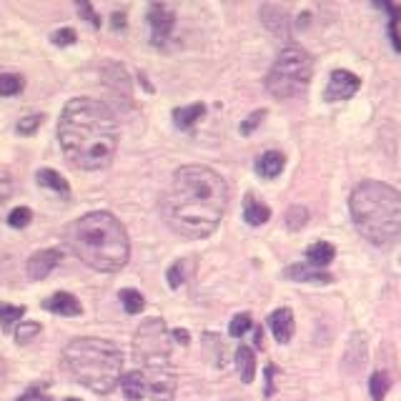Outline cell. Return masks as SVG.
Instances as JSON below:
<instances>
[{"mask_svg":"<svg viewBox=\"0 0 401 401\" xmlns=\"http://www.w3.org/2000/svg\"><path fill=\"white\" fill-rule=\"evenodd\" d=\"M206 113L204 103H193V106H181V108H173V123L181 128V131H189L196 125V121H201V116Z\"/></svg>","mask_w":401,"mask_h":401,"instance_id":"e0dca14e","label":"cell"},{"mask_svg":"<svg viewBox=\"0 0 401 401\" xmlns=\"http://www.w3.org/2000/svg\"><path fill=\"white\" fill-rule=\"evenodd\" d=\"M286 166V158L281 151H266L261 158L256 160V173L261 178H276Z\"/></svg>","mask_w":401,"mask_h":401,"instance_id":"9a60e30c","label":"cell"},{"mask_svg":"<svg viewBox=\"0 0 401 401\" xmlns=\"http://www.w3.org/2000/svg\"><path fill=\"white\" fill-rule=\"evenodd\" d=\"M118 299L123 304L125 314H141L143 306H146V299H143V293L136 291V289H123V291L118 293Z\"/></svg>","mask_w":401,"mask_h":401,"instance_id":"7402d4cb","label":"cell"},{"mask_svg":"<svg viewBox=\"0 0 401 401\" xmlns=\"http://www.w3.org/2000/svg\"><path fill=\"white\" fill-rule=\"evenodd\" d=\"M311 75H314L311 56L301 45H286L266 75V90L278 101H289L306 90Z\"/></svg>","mask_w":401,"mask_h":401,"instance_id":"52a82bcc","label":"cell"},{"mask_svg":"<svg viewBox=\"0 0 401 401\" xmlns=\"http://www.w3.org/2000/svg\"><path fill=\"white\" fill-rule=\"evenodd\" d=\"M78 10H80V15H83V18H86L90 25H93V28H98V25H101V18L95 15V10L90 8V3H86V0H83V3H78Z\"/></svg>","mask_w":401,"mask_h":401,"instance_id":"e575fe53","label":"cell"},{"mask_svg":"<svg viewBox=\"0 0 401 401\" xmlns=\"http://www.w3.org/2000/svg\"><path fill=\"white\" fill-rule=\"evenodd\" d=\"M171 336H173V339H178V343H189V334H186V331H181V328H175Z\"/></svg>","mask_w":401,"mask_h":401,"instance_id":"74e56055","label":"cell"},{"mask_svg":"<svg viewBox=\"0 0 401 401\" xmlns=\"http://www.w3.org/2000/svg\"><path fill=\"white\" fill-rule=\"evenodd\" d=\"M66 401H80V399H66Z\"/></svg>","mask_w":401,"mask_h":401,"instance_id":"60d3db41","label":"cell"},{"mask_svg":"<svg viewBox=\"0 0 401 401\" xmlns=\"http://www.w3.org/2000/svg\"><path fill=\"white\" fill-rule=\"evenodd\" d=\"M10 193H13V175L0 168V206L10 198Z\"/></svg>","mask_w":401,"mask_h":401,"instance_id":"d6a6232c","label":"cell"},{"mask_svg":"<svg viewBox=\"0 0 401 401\" xmlns=\"http://www.w3.org/2000/svg\"><path fill=\"white\" fill-rule=\"evenodd\" d=\"M336 256V248L328 243V241H316V243H311V246L306 248V263H311V266H316V269H326L328 263L334 261Z\"/></svg>","mask_w":401,"mask_h":401,"instance_id":"2e32d148","label":"cell"},{"mask_svg":"<svg viewBox=\"0 0 401 401\" xmlns=\"http://www.w3.org/2000/svg\"><path fill=\"white\" fill-rule=\"evenodd\" d=\"M38 334H40V324H38V321H21L18 328H15V339H18V343L33 341Z\"/></svg>","mask_w":401,"mask_h":401,"instance_id":"484cf974","label":"cell"},{"mask_svg":"<svg viewBox=\"0 0 401 401\" xmlns=\"http://www.w3.org/2000/svg\"><path fill=\"white\" fill-rule=\"evenodd\" d=\"M228 204L223 175L206 166H181L163 196V219L175 234L206 239L219 228Z\"/></svg>","mask_w":401,"mask_h":401,"instance_id":"6da1fadb","label":"cell"},{"mask_svg":"<svg viewBox=\"0 0 401 401\" xmlns=\"http://www.w3.org/2000/svg\"><path fill=\"white\" fill-rule=\"evenodd\" d=\"M183 266H186V261H175L171 269H168V286L171 289H178V286L186 281V276H183Z\"/></svg>","mask_w":401,"mask_h":401,"instance_id":"4dcf8cb0","label":"cell"},{"mask_svg":"<svg viewBox=\"0 0 401 401\" xmlns=\"http://www.w3.org/2000/svg\"><path fill=\"white\" fill-rule=\"evenodd\" d=\"M121 391L128 401H141L148 391V381L143 372H128L121 376Z\"/></svg>","mask_w":401,"mask_h":401,"instance_id":"5bb4252c","label":"cell"},{"mask_svg":"<svg viewBox=\"0 0 401 401\" xmlns=\"http://www.w3.org/2000/svg\"><path fill=\"white\" fill-rule=\"evenodd\" d=\"M286 278H293V281H301V284H331L334 278L328 276L324 269H316L311 263H296V266H289L284 271Z\"/></svg>","mask_w":401,"mask_h":401,"instance_id":"8fae6325","label":"cell"},{"mask_svg":"<svg viewBox=\"0 0 401 401\" xmlns=\"http://www.w3.org/2000/svg\"><path fill=\"white\" fill-rule=\"evenodd\" d=\"M306 223H308V211L304 206H291L286 211V226L291 228V231H301Z\"/></svg>","mask_w":401,"mask_h":401,"instance_id":"d4e9b609","label":"cell"},{"mask_svg":"<svg viewBox=\"0 0 401 401\" xmlns=\"http://www.w3.org/2000/svg\"><path fill=\"white\" fill-rule=\"evenodd\" d=\"M236 364H239L241 381H243V384H251V381H254V374H256L254 351L248 349V346H239V351H236Z\"/></svg>","mask_w":401,"mask_h":401,"instance_id":"ffe728a7","label":"cell"},{"mask_svg":"<svg viewBox=\"0 0 401 401\" xmlns=\"http://www.w3.org/2000/svg\"><path fill=\"white\" fill-rule=\"evenodd\" d=\"M25 308L23 306H10V304H0V326L3 331H10L15 324H21Z\"/></svg>","mask_w":401,"mask_h":401,"instance_id":"603a6c76","label":"cell"},{"mask_svg":"<svg viewBox=\"0 0 401 401\" xmlns=\"http://www.w3.org/2000/svg\"><path fill=\"white\" fill-rule=\"evenodd\" d=\"M53 43L60 45V48H66V45H73L75 43V30L73 28H60L53 33Z\"/></svg>","mask_w":401,"mask_h":401,"instance_id":"836d02e7","label":"cell"},{"mask_svg":"<svg viewBox=\"0 0 401 401\" xmlns=\"http://www.w3.org/2000/svg\"><path fill=\"white\" fill-rule=\"evenodd\" d=\"M148 23H151V40L156 45H163L175 25V15L166 5L156 3V5L148 8Z\"/></svg>","mask_w":401,"mask_h":401,"instance_id":"9c48e42d","label":"cell"},{"mask_svg":"<svg viewBox=\"0 0 401 401\" xmlns=\"http://www.w3.org/2000/svg\"><path fill=\"white\" fill-rule=\"evenodd\" d=\"M58 141L73 166L98 171L108 166L118 151V121L106 103L73 98L60 113Z\"/></svg>","mask_w":401,"mask_h":401,"instance_id":"7a4b0ae2","label":"cell"},{"mask_svg":"<svg viewBox=\"0 0 401 401\" xmlns=\"http://www.w3.org/2000/svg\"><path fill=\"white\" fill-rule=\"evenodd\" d=\"M359 86H361L359 75L349 73V71H334L326 83V90H324V101L328 103L349 101L351 95L359 90Z\"/></svg>","mask_w":401,"mask_h":401,"instance_id":"ba28073f","label":"cell"},{"mask_svg":"<svg viewBox=\"0 0 401 401\" xmlns=\"http://www.w3.org/2000/svg\"><path fill=\"white\" fill-rule=\"evenodd\" d=\"M274 374H276V369L269 366V369H266V379H269V384H266V396L274 394Z\"/></svg>","mask_w":401,"mask_h":401,"instance_id":"8d00e7d4","label":"cell"},{"mask_svg":"<svg viewBox=\"0 0 401 401\" xmlns=\"http://www.w3.org/2000/svg\"><path fill=\"white\" fill-rule=\"evenodd\" d=\"M63 254H60V248H43V251H38L28 258V276L33 281H43L48 274H51L56 266L60 263Z\"/></svg>","mask_w":401,"mask_h":401,"instance_id":"30bf717a","label":"cell"},{"mask_svg":"<svg viewBox=\"0 0 401 401\" xmlns=\"http://www.w3.org/2000/svg\"><path fill=\"white\" fill-rule=\"evenodd\" d=\"M269 328L278 343H289L293 336V314L289 308H276L269 316Z\"/></svg>","mask_w":401,"mask_h":401,"instance_id":"7c38bea8","label":"cell"},{"mask_svg":"<svg viewBox=\"0 0 401 401\" xmlns=\"http://www.w3.org/2000/svg\"><path fill=\"white\" fill-rule=\"evenodd\" d=\"M33 221V213H30V208H25V206H18V208H13L10 211V216H8V223L13 228H25Z\"/></svg>","mask_w":401,"mask_h":401,"instance_id":"83f0119b","label":"cell"},{"mask_svg":"<svg viewBox=\"0 0 401 401\" xmlns=\"http://www.w3.org/2000/svg\"><path fill=\"white\" fill-rule=\"evenodd\" d=\"M3 374H5V366H3V361H0V379H3Z\"/></svg>","mask_w":401,"mask_h":401,"instance_id":"ab89813d","label":"cell"},{"mask_svg":"<svg viewBox=\"0 0 401 401\" xmlns=\"http://www.w3.org/2000/svg\"><path fill=\"white\" fill-rule=\"evenodd\" d=\"M351 221L374 246H389L401 236V193L384 181H364L351 191Z\"/></svg>","mask_w":401,"mask_h":401,"instance_id":"277c9868","label":"cell"},{"mask_svg":"<svg viewBox=\"0 0 401 401\" xmlns=\"http://www.w3.org/2000/svg\"><path fill=\"white\" fill-rule=\"evenodd\" d=\"M38 183H40L43 189H51V191H56V193H60L63 198H68V193H71L68 181L58 173V171H53V168H40V171H38Z\"/></svg>","mask_w":401,"mask_h":401,"instance_id":"d6986e66","label":"cell"},{"mask_svg":"<svg viewBox=\"0 0 401 401\" xmlns=\"http://www.w3.org/2000/svg\"><path fill=\"white\" fill-rule=\"evenodd\" d=\"M63 369L93 394H110L121 384L123 354L106 339H75L63 349Z\"/></svg>","mask_w":401,"mask_h":401,"instance_id":"5b68a950","label":"cell"},{"mask_svg":"<svg viewBox=\"0 0 401 401\" xmlns=\"http://www.w3.org/2000/svg\"><path fill=\"white\" fill-rule=\"evenodd\" d=\"M389 387H391V381H389L387 374H384V372L372 374V379H369V391H372V399L374 401H384Z\"/></svg>","mask_w":401,"mask_h":401,"instance_id":"cb8c5ba5","label":"cell"},{"mask_svg":"<svg viewBox=\"0 0 401 401\" xmlns=\"http://www.w3.org/2000/svg\"><path fill=\"white\" fill-rule=\"evenodd\" d=\"M248 328H254V321H251V316L248 314H239L234 316V321H231V336H243L248 331Z\"/></svg>","mask_w":401,"mask_h":401,"instance_id":"f1b7e54d","label":"cell"},{"mask_svg":"<svg viewBox=\"0 0 401 401\" xmlns=\"http://www.w3.org/2000/svg\"><path fill=\"white\" fill-rule=\"evenodd\" d=\"M113 25H116V28H123V25H125V15L123 13L113 15Z\"/></svg>","mask_w":401,"mask_h":401,"instance_id":"f35d334b","label":"cell"},{"mask_svg":"<svg viewBox=\"0 0 401 401\" xmlns=\"http://www.w3.org/2000/svg\"><path fill=\"white\" fill-rule=\"evenodd\" d=\"M23 90V78L15 73H3L0 75V95H15Z\"/></svg>","mask_w":401,"mask_h":401,"instance_id":"4316f807","label":"cell"},{"mask_svg":"<svg viewBox=\"0 0 401 401\" xmlns=\"http://www.w3.org/2000/svg\"><path fill=\"white\" fill-rule=\"evenodd\" d=\"M71 246L88 269L116 274L128 263L131 241L123 223L108 211H93L78 219L71 228Z\"/></svg>","mask_w":401,"mask_h":401,"instance_id":"3957f363","label":"cell"},{"mask_svg":"<svg viewBox=\"0 0 401 401\" xmlns=\"http://www.w3.org/2000/svg\"><path fill=\"white\" fill-rule=\"evenodd\" d=\"M243 219H246V223H251V226H263V223L271 219L269 206H263L261 201L254 196H246L243 198Z\"/></svg>","mask_w":401,"mask_h":401,"instance_id":"ac0fdd59","label":"cell"},{"mask_svg":"<svg viewBox=\"0 0 401 401\" xmlns=\"http://www.w3.org/2000/svg\"><path fill=\"white\" fill-rule=\"evenodd\" d=\"M379 8H384L391 21H389V36H391V45L394 51L401 53V36H399V23H401V5H391V3H379Z\"/></svg>","mask_w":401,"mask_h":401,"instance_id":"44dd1931","label":"cell"},{"mask_svg":"<svg viewBox=\"0 0 401 401\" xmlns=\"http://www.w3.org/2000/svg\"><path fill=\"white\" fill-rule=\"evenodd\" d=\"M15 401H51V396L45 394V391L40 387H33V389H28L25 394L18 396Z\"/></svg>","mask_w":401,"mask_h":401,"instance_id":"d590c367","label":"cell"},{"mask_svg":"<svg viewBox=\"0 0 401 401\" xmlns=\"http://www.w3.org/2000/svg\"><path fill=\"white\" fill-rule=\"evenodd\" d=\"M171 339L163 319L143 321L133 339V354L143 364L151 401H173L175 376L171 372Z\"/></svg>","mask_w":401,"mask_h":401,"instance_id":"8992f818","label":"cell"},{"mask_svg":"<svg viewBox=\"0 0 401 401\" xmlns=\"http://www.w3.org/2000/svg\"><path fill=\"white\" fill-rule=\"evenodd\" d=\"M263 118H266V110H256V113H251V116L246 118V121H243V123H241V133H243V136H251V133L256 131V128H258V125H261V121Z\"/></svg>","mask_w":401,"mask_h":401,"instance_id":"f546056e","label":"cell"},{"mask_svg":"<svg viewBox=\"0 0 401 401\" xmlns=\"http://www.w3.org/2000/svg\"><path fill=\"white\" fill-rule=\"evenodd\" d=\"M43 308H48V311L60 314V316H78L80 314L78 299H75L73 293H66V291H58V293H53L51 299H45Z\"/></svg>","mask_w":401,"mask_h":401,"instance_id":"4fadbf2b","label":"cell"},{"mask_svg":"<svg viewBox=\"0 0 401 401\" xmlns=\"http://www.w3.org/2000/svg\"><path fill=\"white\" fill-rule=\"evenodd\" d=\"M40 123H43V116L23 118L21 123H18V133H21V136H30V133H36L38 128H40Z\"/></svg>","mask_w":401,"mask_h":401,"instance_id":"1f68e13d","label":"cell"}]
</instances>
